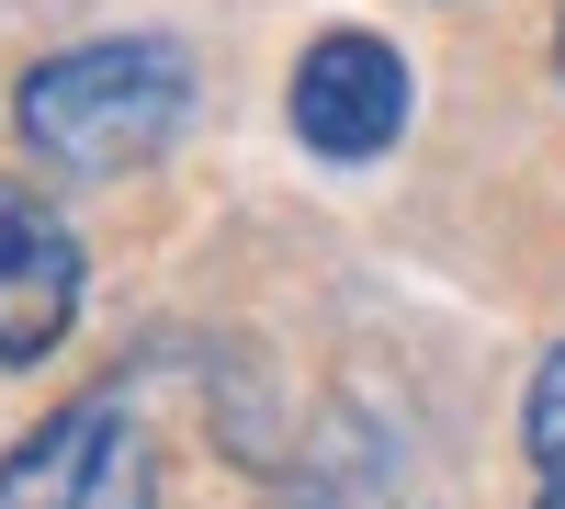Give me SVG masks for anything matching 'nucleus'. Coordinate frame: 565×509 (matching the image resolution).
<instances>
[{"label":"nucleus","mask_w":565,"mask_h":509,"mask_svg":"<svg viewBox=\"0 0 565 509\" xmlns=\"http://www.w3.org/2000/svg\"><path fill=\"white\" fill-rule=\"evenodd\" d=\"M521 453H532V509H565V340L532 362V396H521Z\"/></svg>","instance_id":"5"},{"label":"nucleus","mask_w":565,"mask_h":509,"mask_svg":"<svg viewBox=\"0 0 565 509\" xmlns=\"http://www.w3.org/2000/svg\"><path fill=\"white\" fill-rule=\"evenodd\" d=\"M0 509H159V453L125 385L68 396L57 420H34L0 453Z\"/></svg>","instance_id":"2"},{"label":"nucleus","mask_w":565,"mask_h":509,"mask_svg":"<svg viewBox=\"0 0 565 509\" xmlns=\"http://www.w3.org/2000/svg\"><path fill=\"white\" fill-rule=\"evenodd\" d=\"M282 114H295V136H306L317 159H385L396 136H407V114H418V79H407V57H396L385 34L340 23V34H317L306 57H295Z\"/></svg>","instance_id":"3"},{"label":"nucleus","mask_w":565,"mask_h":509,"mask_svg":"<svg viewBox=\"0 0 565 509\" xmlns=\"http://www.w3.org/2000/svg\"><path fill=\"white\" fill-rule=\"evenodd\" d=\"M181 114H193V57L170 34H103V45H68L12 79V125L34 170L57 181H114V170H148Z\"/></svg>","instance_id":"1"},{"label":"nucleus","mask_w":565,"mask_h":509,"mask_svg":"<svg viewBox=\"0 0 565 509\" xmlns=\"http://www.w3.org/2000/svg\"><path fill=\"white\" fill-rule=\"evenodd\" d=\"M554 68H565V12H554Z\"/></svg>","instance_id":"6"},{"label":"nucleus","mask_w":565,"mask_h":509,"mask_svg":"<svg viewBox=\"0 0 565 509\" xmlns=\"http://www.w3.org/2000/svg\"><path fill=\"white\" fill-rule=\"evenodd\" d=\"M79 238L68 215L34 193V181H0V374H23V362H45L68 340L79 317Z\"/></svg>","instance_id":"4"}]
</instances>
